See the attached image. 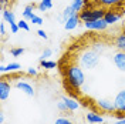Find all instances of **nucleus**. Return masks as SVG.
<instances>
[{"label": "nucleus", "mask_w": 125, "mask_h": 124, "mask_svg": "<svg viewBox=\"0 0 125 124\" xmlns=\"http://www.w3.org/2000/svg\"><path fill=\"white\" fill-rule=\"evenodd\" d=\"M105 16V10L102 7H87V9H83L80 12V19L81 22H94V20H98V19H104Z\"/></svg>", "instance_id": "3"}, {"label": "nucleus", "mask_w": 125, "mask_h": 124, "mask_svg": "<svg viewBox=\"0 0 125 124\" xmlns=\"http://www.w3.org/2000/svg\"><path fill=\"white\" fill-rule=\"evenodd\" d=\"M20 69H21V66L19 63H9L6 66V73H14V71H19Z\"/></svg>", "instance_id": "22"}, {"label": "nucleus", "mask_w": 125, "mask_h": 124, "mask_svg": "<svg viewBox=\"0 0 125 124\" xmlns=\"http://www.w3.org/2000/svg\"><path fill=\"white\" fill-rule=\"evenodd\" d=\"M0 73H1V74H4V73H6V66H3V64L0 66Z\"/></svg>", "instance_id": "35"}, {"label": "nucleus", "mask_w": 125, "mask_h": 124, "mask_svg": "<svg viewBox=\"0 0 125 124\" xmlns=\"http://www.w3.org/2000/svg\"><path fill=\"white\" fill-rule=\"evenodd\" d=\"M17 24H19V27H20V30H24V31H30V26H29V23H27V20H20V22H17Z\"/></svg>", "instance_id": "25"}, {"label": "nucleus", "mask_w": 125, "mask_h": 124, "mask_svg": "<svg viewBox=\"0 0 125 124\" xmlns=\"http://www.w3.org/2000/svg\"><path fill=\"white\" fill-rule=\"evenodd\" d=\"M75 14H78V13L71 7V4H70V6H67V7L62 10L61 17H62V20H64V23H65V20H67V19H70V17H73V16H75Z\"/></svg>", "instance_id": "17"}, {"label": "nucleus", "mask_w": 125, "mask_h": 124, "mask_svg": "<svg viewBox=\"0 0 125 124\" xmlns=\"http://www.w3.org/2000/svg\"><path fill=\"white\" fill-rule=\"evenodd\" d=\"M98 3L104 6V7H112V6H117V4H121L122 0H98Z\"/></svg>", "instance_id": "20"}, {"label": "nucleus", "mask_w": 125, "mask_h": 124, "mask_svg": "<svg viewBox=\"0 0 125 124\" xmlns=\"http://www.w3.org/2000/svg\"><path fill=\"white\" fill-rule=\"evenodd\" d=\"M98 63H100V53H97L93 49L85 50L83 54L80 56V66L85 70L95 69L98 66Z\"/></svg>", "instance_id": "2"}, {"label": "nucleus", "mask_w": 125, "mask_h": 124, "mask_svg": "<svg viewBox=\"0 0 125 124\" xmlns=\"http://www.w3.org/2000/svg\"><path fill=\"white\" fill-rule=\"evenodd\" d=\"M85 120L90 124H102L104 123V117L95 111H88L85 114Z\"/></svg>", "instance_id": "10"}, {"label": "nucleus", "mask_w": 125, "mask_h": 124, "mask_svg": "<svg viewBox=\"0 0 125 124\" xmlns=\"http://www.w3.org/2000/svg\"><path fill=\"white\" fill-rule=\"evenodd\" d=\"M84 26L88 30H97V31H102L108 27V24L104 19H98V20H94V22H87V23H84Z\"/></svg>", "instance_id": "5"}, {"label": "nucleus", "mask_w": 125, "mask_h": 124, "mask_svg": "<svg viewBox=\"0 0 125 124\" xmlns=\"http://www.w3.org/2000/svg\"><path fill=\"white\" fill-rule=\"evenodd\" d=\"M37 34H39V36L41 37V39H44V40L48 39V36H47V33H46L44 30H39V31H37Z\"/></svg>", "instance_id": "33"}, {"label": "nucleus", "mask_w": 125, "mask_h": 124, "mask_svg": "<svg viewBox=\"0 0 125 124\" xmlns=\"http://www.w3.org/2000/svg\"><path fill=\"white\" fill-rule=\"evenodd\" d=\"M4 123V113H0V124Z\"/></svg>", "instance_id": "36"}, {"label": "nucleus", "mask_w": 125, "mask_h": 124, "mask_svg": "<svg viewBox=\"0 0 125 124\" xmlns=\"http://www.w3.org/2000/svg\"><path fill=\"white\" fill-rule=\"evenodd\" d=\"M97 107L104 111V113H117V109H115V104L112 100H108V99H98L97 100Z\"/></svg>", "instance_id": "4"}, {"label": "nucleus", "mask_w": 125, "mask_h": 124, "mask_svg": "<svg viewBox=\"0 0 125 124\" xmlns=\"http://www.w3.org/2000/svg\"><path fill=\"white\" fill-rule=\"evenodd\" d=\"M114 46L117 47L118 51H125V31L118 34L114 40Z\"/></svg>", "instance_id": "14"}, {"label": "nucleus", "mask_w": 125, "mask_h": 124, "mask_svg": "<svg viewBox=\"0 0 125 124\" xmlns=\"http://www.w3.org/2000/svg\"><path fill=\"white\" fill-rule=\"evenodd\" d=\"M112 124H122V123H121V121H119V120H118L117 123H112Z\"/></svg>", "instance_id": "38"}, {"label": "nucleus", "mask_w": 125, "mask_h": 124, "mask_svg": "<svg viewBox=\"0 0 125 124\" xmlns=\"http://www.w3.org/2000/svg\"><path fill=\"white\" fill-rule=\"evenodd\" d=\"M57 109L60 110V111H62V113H67V111H68L67 106H65V103H64L62 100H60L58 103H57Z\"/></svg>", "instance_id": "27"}, {"label": "nucleus", "mask_w": 125, "mask_h": 124, "mask_svg": "<svg viewBox=\"0 0 125 124\" xmlns=\"http://www.w3.org/2000/svg\"><path fill=\"white\" fill-rule=\"evenodd\" d=\"M119 121H121L122 124H125V118H119Z\"/></svg>", "instance_id": "37"}, {"label": "nucleus", "mask_w": 125, "mask_h": 124, "mask_svg": "<svg viewBox=\"0 0 125 124\" xmlns=\"http://www.w3.org/2000/svg\"><path fill=\"white\" fill-rule=\"evenodd\" d=\"M117 113H125V90H119L114 99Z\"/></svg>", "instance_id": "6"}, {"label": "nucleus", "mask_w": 125, "mask_h": 124, "mask_svg": "<svg viewBox=\"0 0 125 124\" xmlns=\"http://www.w3.org/2000/svg\"><path fill=\"white\" fill-rule=\"evenodd\" d=\"M39 10L40 12H46V10H50L53 9V0H41L39 3Z\"/></svg>", "instance_id": "18"}, {"label": "nucleus", "mask_w": 125, "mask_h": 124, "mask_svg": "<svg viewBox=\"0 0 125 124\" xmlns=\"http://www.w3.org/2000/svg\"><path fill=\"white\" fill-rule=\"evenodd\" d=\"M121 19V14H118L117 12H112V10H109V12H105V16H104V20L107 22V24H114L117 23L118 20Z\"/></svg>", "instance_id": "13"}, {"label": "nucleus", "mask_w": 125, "mask_h": 124, "mask_svg": "<svg viewBox=\"0 0 125 124\" xmlns=\"http://www.w3.org/2000/svg\"><path fill=\"white\" fill-rule=\"evenodd\" d=\"M23 53H24L23 47H13V49L10 50V54L13 56V57H20Z\"/></svg>", "instance_id": "23"}, {"label": "nucleus", "mask_w": 125, "mask_h": 124, "mask_svg": "<svg viewBox=\"0 0 125 124\" xmlns=\"http://www.w3.org/2000/svg\"><path fill=\"white\" fill-rule=\"evenodd\" d=\"M34 4H29V6H26L23 10V13H21V16H23L24 20H31L33 19V16H34Z\"/></svg>", "instance_id": "16"}, {"label": "nucleus", "mask_w": 125, "mask_h": 124, "mask_svg": "<svg viewBox=\"0 0 125 124\" xmlns=\"http://www.w3.org/2000/svg\"><path fill=\"white\" fill-rule=\"evenodd\" d=\"M84 3H85V0H73L71 7H73L78 13V12H81V10L84 9Z\"/></svg>", "instance_id": "21"}, {"label": "nucleus", "mask_w": 125, "mask_h": 124, "mask_svg": "<svg viewBox=\"0 0 125 124\" xmlns=\"http://www.w3.org/2000/svg\"><path fill=\"white\" fill-rule=\"evenodd\" d=\"M54 124H74V123L71 121L70 118L61 116V117H58V118H55V123Z\"/></svg>", "instance_id": "24"}, {"label": "nucleus", "mask_w": 125, "mask_h": 124, "mask_svg": "<svg viewBox=\"0 0 125 124\" xmlns=\"http://www.w3.org/2000/svg\"><path fill=\"white\" fill-rule=\"evenodd\" d=\"M19 30H20V27H19V24H17V23H14V24H11V26H10V31H11L13 34H16Z\"/></svg>", "instance_id": "31"}, {"label": "nucleus", "mask_w": 125, "mask_h": 124, "mask_svg": "<svg viewBox=\"0 0 125 124\" xmlns=\"http://www.w3.org/2000/svg\"><path fill=\"white\" fill-rule=\"evenodd\" d=\"M16 88L20 90V91H23L24 94H27L29 97H34V94H36L33 86L30 83H27V81H17L16 83Z\"/></svg>", "instance_id": "7"}, {"label": "nucleus", "mask_w": 125, "mask_h": 124, "mask_svg": "<svg viewBox=\"0 0 125 124\" xmlns=\"http://www.w3.org/2000/svg\"><path fill=\"white\" fill-rule=\"evenodd\" d=\"M64 76H65V81L68 83V86L73 87L74 90H80L84 86V83H85L84 70L78 64H71L68 67H65Z\"/></svg>", "instance_id": "1"}, {"label": "nucleus", "mask_w": 125, "mask_h": 124, "mask_svg": "<svg viewBox=\"0 0 125 124\" xmlns=\"http://www.w3.org/2000/svg\"><path fill=\"white\" fill-rule=\"evenodd\" d=\"M33 24H37V26H40V24H43V19L40 17V16H37V14H34L33 16V19L30 20Z\"/></svg>", "instance_id": "29"}, {"label": "nucleus", "mask_w": 125, "mask_h": 124, "mask_svg": "<svg viewBox=\"0 0 125 124\" xmlns=\"http://www.w3.org/2000/svg\"><path fill=\"white\" fill-rule=\"evenodd\" d=\"M104 49H105V47H104L102 43H95V44L93 46V50H95V51H97V53H100V54L104 51Z\"/></svg>", "instance_id": "28"}, {"label": "nucleus", "mask_w": 125, "mask_h": 124, "mask_svg": "<svg viewBox=\"0 0 125 124\" xmlns=\"http://www.w3.org/2000/svg\"><path fill=\"white\" fill-rule=\"evenodd\" d=\"M1 17H3V20H4L6 23H9L10 26L14 24V23H17V22H16L14 13L10 12V10H7V9H3V12H1Z\"/></svg>", "instance_id": "15"}, {"label": "nucleus", "mask_w": 125, "mask_h": 124, "mask_svg": "<svg viewBox=\"0 0 125 124\" xmlns=\"http://www.w3.org/2000/svg\"><path fill=\"white\" fill-rule=\"evenodd\" d=\"M61 100L65 103V106H67L68 111H75V110H78V107H80V103H78L77 100H74V99H71V97L62 96Z\"/></svg>", "instance_id": "12"}, {"label": "nucleus", "mask_w": 125, "mask_h": 124, "mask_svg": "<svg viewBox=\"0 0 125 124\" xmlns=\"http://www.w3.org/2000/svg\"><path fill=\"white\" fill-rule=\"evenodd\" d=\"M40 67H43V69L46 70H51V69H55L57 67V63L53 62V60H40Z\"/></svg>", "instance_id": "19"}, {"label": "nucleus", "mask_w": 125, "mask_h": 124, "mask_svg": "<svg viewBox=\"0 0 125 124\" xmlns=\"http://www.w3.org/2000/svg\"><path fill=\"white\" fill-rule=\"evenodd\" d=\"M112 62L119 71H125V51H117L112 57Z\"/></svg>", "instance_id": "8"}, {"label": "nucleus", "mask_w": 125, "mask_h": 124, "mask_svg": "<svg viewBox=\"0 0 125 124\" xmlns=\"http://www.w3.org/2000/svg\"><path fill=\"white\" fill-rule=\"evenodd\" d=\"M10 91H11V84L6 81V80H1L0 81V100L6 101L10 97Z\"/></svg>", "instance_id": "9"}, {"label": "nucleus", "mask_w": 125, "mask_h": 124, "mask_svg": "<svg viewBox=\"0 0 125 124\" xmlns=\"http://www.w3.org/2000/svg\"><path fill=\"white\" fill-rule=\"evenodd\" d=\"M71 1H73V0H71Z\"/></svg>", "instance_id": "39"}, {"label": "nucleus", "mask_w": 125, "mask_h": 124, "mask_svg": "<svg viewBox=\"0 0 125 124\" xmlns=\"http://www.w3.org/2000/svg\"><path fill=\"white\" fill-rule=\"evenodd\" d=\"M53 56V50L51 49H46L43 53H41V57H40V60H47V59H50Z\"/></svg>", "instance_id": "26"}, {"label": "nucleus", "mask_w": 125, "mask_h": 124, "mask_svg": "<svg viewBox=\"0 0 125 124\" xmlns=\"http://www.w3.org/2000/svg\"><path fill=\"white\" fill-rule=\"evenodd\" d=\"M27 74L31 76V77H36V76L39 74V70L36 69V67H29V69H27Z\"/></svg>", "instance_id": "30"}, {"label": "nucleus", "mask_w": 125, "mask_h": 124, "mask_svg": "<svg viewBox=\"0 0 125 124\" xmlns=\"http://www.w3.org/2000/svg\"><path fill=\"white\" fill-rule=\"evenodd\" d=\"M4 23H6L4 20L0 23V34H1V36H4V34H6V27H4Z\"/></svg>", "instance_id": "32"}, {"label": "nucleus", "mask_w": 125, "mask_h": 124, "mask_svg": "<svg viewBox=\"0 0 125 124\" xmlns=\"http://www.w3.org/2000/svg\"><path fill=\"white\" fill-rule=\"evenodd\" d=\"M10 0H0V4H1V9H4V6L7 4Z\"/></svg>", "instance_id": "34"}, {"label": "nucleus", "mask_w": 125, "mask_h": 124, "mask_svg": "<svg viewBox=\"0 0 125 124\" xmlns=\"http://www.w3.org/2000/svg\"><path fill=\"white\" fill-rule=\"evenodd\" d=\"M80 22H81V19H80V16H78V14L73 16V17H70V19H67V20H65V23H64V29H65V30H68V31L74 30L78 24H80Z\"/></svg>", "instance_id": "11"}]
</instances>
